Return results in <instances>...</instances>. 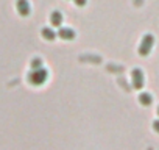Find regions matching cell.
Masks as SVG:
<instances>
[{"mask_svg":"<svg viewBox=\"0 0 159 150\" xmlns=\"http://www.w3.org/2000/svg\"><path fill=\"white\" fill-rule=\"evenodd\" d=\"M48 78V72L41 67V69H31V72L28 73V82L33 85V86H41L47 82Z\"/></svg>","mask_w":159,"mask_h":150,"instance_id":"obj_1","label":"cell"},{"mask_svg":"<svg viewBox=\"0 0 159 150\" xmlns=\"http://www.w3.org/2000/svg\"><path fill=\"white\" fill-rule=\"evenodd\" d=\"M154 45V38L153 35H145L140 41V45H139V55L140 56H148L151 49Z\"/></svg>","mask_w":159,"mask_h":150,"instance_id":"obj_2","label":"cell"},{"mask_svg":"<svg viewBox=\"0 0 159 150\" xmlns=\"http://www.w3.org/2000/svg\"><path fill=\"white\" fill-rule=\"evenodd\" d=\"M131 83L134 89H142L143 83H145V77H143V72L140 69H133L131 72Z\"/></svg>","mask_w":159,"mask_h":150,"instance_id":"obj_3","label":"cell"},{"mask_svg":"<svg viewBox=\"0 0 159 150\" xmlns=\"http://www.w3.org/2000/svg\"><path fill=\"white\" fill-rule=\"evenodd\" d=\"M16 8H17V13L22 16V17H27L30 16V3H28V0H16Z\"/></svg>","mask_w":159,"mask_h":150,"instance_id":"obj_4","label":"cell"},{"mask_svg":"<svg viewBox=\"0 0 159 150\" xmlns=\"http://www.w3.org/2000/svg\"><path fill=\"white\" fill-rule=\"evenodd\" d=\"M58 36H59L61 39H64V41H72V39H75V31H73L72 28L62 27V28H59Z\"/></svg>","mask_w":159,"mask_h":150,"instance_id":"obj_5","label":"cell"},{"mask_svg":"<svg viewBox=\"0 0 159 150\" xmlns=\"http://www.w3.org/2000/svg\"><path fill=\"white\" fill-rule=\"evenodd\" d=\"M50 24H52L53 27L62 25V14H61L59 11H53V13L50 14Z\"/></svg>","mask_w":159,"mask_h":150,"instance_id":"obj_6","label":"cell"},{"mask_svg":"<svg viewBox=\"0 0 159 150\" xmlns=\"http://www.w3.org/2000/svg\"><path fill=\"white\" fill-rule=\"evenodd\" d=\"M41 35H42V38H44L45 41H55V38H56V33H55L50 27H44V28L41 30Z\"/></svg>","mask_w":159,"mask_h":150,"instance_id":"obj_7","label":"cell"},{"mask_svg":"<svg viewBox=\"0 0 159 150\" xmlns=\"http://www.w3.org/2000/svg\"><path fill=\"white\" fill-rule=\"evenodd\" d=\"M139 102H140V105H143V106H150V105L153 103V97H151V94H148V92H142V94L139 96Z\"/></svg>","mask_w":159,"mask_h":150,"instance_id":"obj_8","label":"cell"},{"mask_svg":"<svg viewBox=\"0 0 159 150\" xmlns=\"http://www.w3.org/2000/svg\"><path fill=\"white\" fill-rule=\"evenodd\" d=\"M42 67V61L39 58H33L31 59V69H41Z\"/></svg>","mask_w":159,"mask_h":150,"instance_id":"obj_9","label":"cell"},{"mask_svg":"<svg viewBox=\"0 0 159 150\" xmlns=\"http://www.w3.org/2000/svg\"><path fill=\"white\" fill-rule=\"evenodd\" d=\"M73 2H75L76 7H84L88 3V0H73Z\"/></svg>","mask_w":159,"mask_h":150,"instance_id":"obj_10","label":"cell"},{"mask_svg":"<svg viewBox=\"0 0 159 150\" xmlns=\"http://www.w3.org/2000/svg\"><path fill=\"white\" fill-rule=\"evenodd\" d=\"M153 130H154L156 133H159V119L153 122Z\"/></svg>","mask_w":159,"mask_h":150,"instance_id":"obj_11","label":"cell"},{"mask_svg":"<svg viewBox=\"0 0 159 150\" xmlns=\"http://www.w3.org/2000/svg\"><path fill=\"white\" fill-rule=\"evenodd\" d=\"M157 116H159V106H157Z\"/></svg>","mask_w":159,"mask_h":150,"instance_id":"obj_12","label":"cell"}]
</instances>
